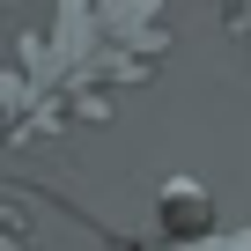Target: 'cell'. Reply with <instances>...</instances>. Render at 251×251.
I'll use <instances>...</instances> for the list:
<instances>
[{"instance_id": "cell-1", "label": "cell", "mask_w": 251, "mask_h": 251, "mask_svg": "<svg viewBox=\"0 0 251 251\" xmlns=\"http://www.w3.org/2000/svg\"><path fill=\"white\" fill-rule=\"evenodd\" d=\"M163 214H170V229L185 222V229H207V200H200V185H170L163 192Z\"/></svg>"}]
</instances>
